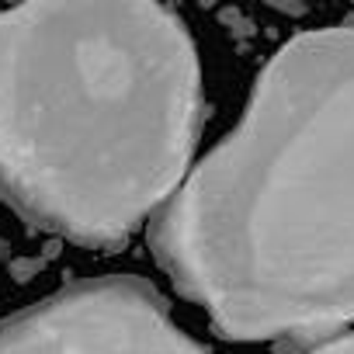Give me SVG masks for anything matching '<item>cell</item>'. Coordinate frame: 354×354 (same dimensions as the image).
<instances>
[{"instance_id": "ba28073f", "label": "cell", "mask_w": 354, "mask_h": 354, "mask_svg": "<svg viewBox=\"0 0 354 354\" xmlns=\"http://www.w3.org/2000/svg\"><path fill=\"white\" fill-rule=\"evenodd\" d=\"M216 4V0H202V8H212Z\"/></svg>"}, {"instance_id": "8992f818", "label": "cell", "mask_w": 354, "mask_h": 354, "mask_svg": "<svg viewBox=\"0 0 354 354\" xmlns=\"http://www.w3.org/2000/svg\"><path fill=\"white\" fill-rule=\"evenodd\" d=\"M261 4H268V8L288 15V18H302L306 15V0H261Z\"/></svg>"}, {"instance_id": "3957f363", "label": "cell", "mask_w": 354, "mask_h": 354, "mask_svg": "<svg viewBox=\"0 0 354 354\" xmlns=\"http://www.w3.org/2000/svg\"><path fill=\"white\" fill-rule=\"evenodd\" d=\"M0 354H209L129 274L70 285L0 323Z\"/></svg>"}, {"instance_id": "5b68a950", "label": "cell", "mask_w": 354, "mask_h": 354, "mask_svg": "<svg viewBox=\"0 0 354 354\" xmlns=\"http://www.w3.org/2000/svg\"><path fill=\"white\" fill-rule=\"evenodd\" d=\"M309 354H354V333H344V337H333L319 347H313Z\"/></svg>"}, {"instance_id": "277c9868", "label": "cell", "mask_w": 354, "mask_h": 354, "mask_svg": "<svg viewBox=\"0 0 354 354\" xmlns=\"http://www.w3.org/2000/svg\"><path fill=\"white\" fill-rule=\"evenodd\" d=\"M219 21H223V25H230V32H233V35H240V39L254 32L250 18H243L236 8H223V11H219Z\"/></svg>"}, {"instance_id": "52a82bcc", "label": "cell", "mask_w": 354, "mask_h": 354, "mask_svg": "<svg viewBox=\"0 0 354 354\" xmlns=\"http://www.w3.org/2000/svg\"><path fill=\"white\" fill-rule=\"evenodd\" d=\"M42 268H46V261H15V264H11V274H15L18 281H28V278L39 274Z\"/></svg>"}, {"instance_id": "6da1fadb", "label": "cell", "mask_w": 354, "mask_h": 354, "mask_svg": "<svg viewBox=\"0 0 354 354\" xmlns=\"http://www.w3.org/2000/svg\"><path fill=\"white\" fill-rule=\"evenodd\" d=\"M149 250L230 340L354 326V28L278 49L240 125L149 216Z\"/></svg>"}, {"instance_id": "9c48e42d", "label": "cell", "mask_w": 354, "mask_h": 354, "mask_svg": "<svg viewBox=\"0 0 354 354\" xmlns=\"http://www.w3.org/2000/svg\"><path fill=\"white\" fill-rule=\"evenodd\" d=\"M351 4H354V0H351Z\"/></svg>"}, {"instance_id": "7a4b0ae2", "label": "cell", "mask_w": 354, "mask_h": 354, "mask_svg": "<svg viewBox=\"0 0 354 354\" xmlns=\"http://www.w3.org/2000/svg\"><path fill=\"white\" fill-rule=\"evenodd\" d=\"M198 122L195 42L156 0L0 11V202L35 230L122 247L185 181Z\"/></svg>"}]
</instances>
